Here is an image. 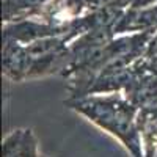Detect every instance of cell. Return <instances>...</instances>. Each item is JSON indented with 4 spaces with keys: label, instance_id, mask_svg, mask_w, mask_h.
Listing matches in <instances>:
<instances>
[{
    "label": "cell",
    "instance_id": "cell-1",
    "mask_svg": "<svg viewBox=\"0 0 157 157\" xmlns=\"http://www.w3.org/2000/svg\"><path fill=\"white\" fill-rule=\"evenodd\" d=\"M68 104L91 123L116 137L134 157H143L141 140L135 123V107L121 94L74 98Z\"/></svg>",
    "mask_w": 157,
    "mask_h": 157
},
{
    "label": "cell",
    "instance_id": "cell-2",
    "mask_svg": "<svg viewBox=\"0 0 157 157\" xmlns=\"http://www.w3.org/2000/svg\"><path fill=\"white\" fill-rule=\"evenodd\" d=\"M32 57L25 44L13 39H5L3 44V72L8 78L21 82L30 77Z\"/></svg>",
    "mask_w": 157,
    "mask_h": 157
},
{
    "label": "cell",
    "instance_id": "cell-3",
    "mask_svg": "<svg viewBox=\"0 0 157 157\" xmlns=\"http://www.w3.org/2000/svg\"><path fill=\"white\" fill-rule=\"evenodd\" d=\"M2 157H41L38 154L36 138L32 130H13L2 143Z\"/></svg>",
    "mask_w": 157,
    "mask_h": 157
},
{
    "label": "cell",
    "instance_id": "cell-4",
    "mask_svg": "<svg viewBox=\"0 0 157 157\" xmlns=\"http://www.w3.org/2000/svg\"><path fill=\"white\" fill-rule=\"evenodd\" d=\"M55 0H3V19L13 22L47 11Z\"/></svg>",
    "mask_w": 157,
    "mask_h": 157
},
{
    "label": "cell",
    "instance_id": "cell-5",
    "mask_svg": "<svg viewBox=\"0 0 157 157\" xmlns=\"http://www.w3.org/2000/svg\"><path fill=\"white\" fill-rule=\"evenodd\" d=\"M41 157H46V155H41Z\"/></svg>",
    "mask_w": 157,
    "mask_h": 157
}]
</instances>
